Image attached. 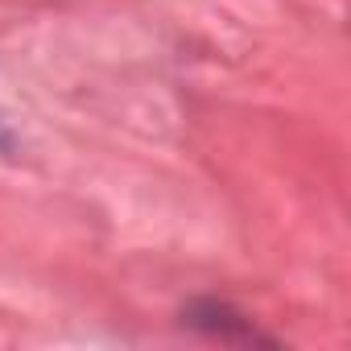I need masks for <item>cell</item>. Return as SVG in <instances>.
Segmentation results:
<instances>
[{"instance_id": "7a4b0ae2", "label": "cell", "mask_w": 351, "mask_h": 351, "mask_svg": "<svg viewBox=\"0 0 351 351\" xmlns=\"http://www.w3.org/2000/svg\"><path fill=\"white\" fill-rule=\"evenodd\" d=\"M9 145H13V141H9V132H5V128H0V149H9Z\"/></svg>"}, {"instance_id": "6da1fadb", "label": "cell", "mask_w": 351, "mask_h": 351, "mask_svg": "<svg viewBox=\"0 0 351 351\" xmlns=\"http://www.w3.org/2000/svg\"><path fill=\"white\" fill-rule=\"evenodd\" d=\"M195 326H203V330H211V335H232V330H240L244 339H256V330L248 326V318L244 314H236V310H228L223 302H199V306H191V314H186Z\"/></svg>"}]
</instances>
